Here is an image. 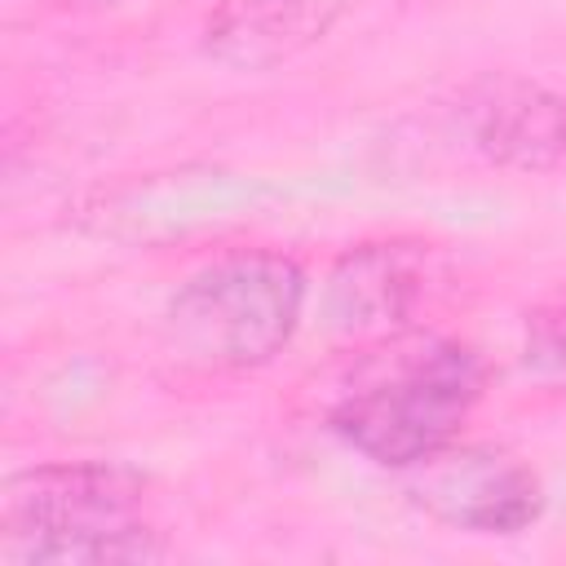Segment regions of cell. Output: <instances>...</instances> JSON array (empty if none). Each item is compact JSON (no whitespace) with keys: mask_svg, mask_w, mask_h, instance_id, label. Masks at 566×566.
<instances>
[{"mask_svg":"<svg viewBox=\"0 0 566 566\" xmlns=\"http://www.w3.org/2000/svg\"><path fill=\"white\" fill-rule=\"evenodd\" d=\"M340 0H221L203 22V53L234 71H274L305 53Z\"/></svg>","mask_w":566,"mask_h":566,"instance_id":"cell-7","label":"cell"},{"mask_svg":"<svg viewBox=\"0 0 566 566\" xmlns=\"http://www.w3.org/2000/svg\"><path fill=\"white\" fill-rule=\"evenodd\" d=\"M522 367L526 376L566 398V292L539 301L526 314V332H522Z\"/></svg>","mask_w":566,"mask_h":566,"instance_id":"cell-8","label":"cell"},{"mask_svg":"<svg viewBox=\"0 0 566 566\" xmlns=\"http://www.w3.org/2000/svg\"><path fill=\"white\" fill-rule=\"evenodd\" d=\"M455 133L482 164L509 172H566V93L535 80L486 75L455 102Z\"/></svg>","mask_w":566,"mask_h":566,"instance_id":"cell-5","label":"cell"},{"mask_svg":"<svg viewBox=\"0 0 566 566\" xmlns=\"http://www.w3.org/2000/svg\"><path fill=\"white\" fill-rule=\"evenodd\" d=\"M106 4H119V0H106Z\"/></svg>","mask_w":566,"mask_h":566,"instance_id":"cell-9","label":"cell"},{"mask_svg":"<svg viewBox=\"0 0 566 566\" xmlns=\"http://www.w3.org/2000/svg\"><path fill=\"white\" fill-rule=\"evenodd\" d=\"M433 252L429 243L385 239L349 248L323 287V318L340 336H398L429 296Z\"/></svg>","mask_w":566,"mask_h":566,"instance_id":"cell-6","label":"cell"},{"mask_svg":"<svg viewBox=\"0 0 566 566\" xmlns=\"http://www.w3.org/2000/svg\"><path fill=\"white\" fill-rule=\"evenodd\" d=\"M164 553L146 513V482L133 469L106 460L40 464L4 491L0 557L13 566H137Z\"/></svg>","mask_w":566,"mask_h":566,"instance_id":"cell-1","label":"cell"},{"mask_svg":"<svg viewBox=\"0 0 566 566\" xmlns=\"http://www.w3.org/2000/svg\"><path fill=\"white\" fill-rule=\"evenodd\" d=\"M482 389L486 367L469 345L424 336L371 367L332 407V429L371 464L407 473L460 438Z\"/></svg>","mask_w":566,"mask_h":566,"instance_id":"cell-2","label":"cell"},{"mask_svg":"<svg viewBox=\"0 0 566 566\" xmlns=\"http://www.w3.org/2000/svg\"><path fill=\"white\" fill-rule=\"evenodd\" d=\"M407 495L433 522L469 535H517L544 509V486L531 464L504 447H442L407 469Z\"/></svg>","mask_w":566,"mask_h":566,"instance_id":"cell-4","label":"cell"},{"mask_svg":"<svg viewBox=\"0 0 566 566\" xmlns=\"http://www.w3.org/2000/svg\"><path fill=\"white\" fill-rule=\"evenodd\" d=\"M305 292V270L283 252L217 256L168 296V349L203 371L265 367L296 336Z\"/></svg>","mask_w":566,"mask_h":566,"instance_id":"cell-3","label":"cell"}]
</instances>
